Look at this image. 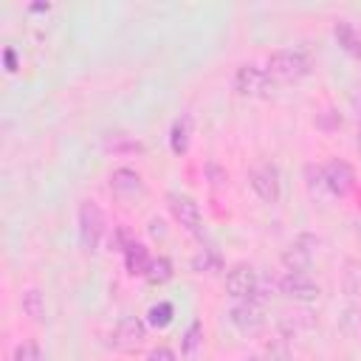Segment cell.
I'll return each mask as SVG.
<instances>
[{
    "mask_svg": "<svg viewBox=\"0 0 361 361\" xmlns=\"http://www.w3.org/2000/svg\"><path fill=\"white\" fill-rule=\"evenodd\" d=\"M268 79L274 85H290V82H299L302 76L310 73V59L302 54V51H293V48H282V51H274L268 56V68H265Z\"/></svg>",
    "mask_w": 361,
    "mask_h": 361,
    "instance_id": "1",
    "label": "cell"
},
{
    "mask_svg": "<svg viewBox=\"0 0 361 361\" xmlns=\"http://www.w3.org/2000/svg\"><path fill=\"white\" fill-rule=\"evenodd\" d=\"M104 234V214L93 200H85L79 206V243L85 251H96Z\"/></svg>",
    "mask_w": 361,
    "mask_h": 361,
    "instance_id": "2",
    "label": "cell"
},
{
    "mask_svg": "<svg viewBox=\"0 0 361 361\" xmlns=\"http://www.w3.org/2000/svg\"><path fill=\"white\" fill-rule=\"evenodd\" d=\"M144 341H147V324L138 316H124L110 333V344L121 353H135L144 347Z\"/></svg>",
    "mask_w": 361,
    "mask_h": 361,
    "instance_id": "3",
    "label": "cell"
},
{
    "mask_svg": "<svg viewBox=\"0 0 361 361\" xmlns=\"http://www.w3.org/2000/svg\"><path fill=\"white\" fill-rule=\"evenodd\" d=\"M271 87H274V82L257 65H240L234 73V90L240 96H268Z\"/></svg>",
    "mask_w": 361,
    "mask_h": 361,
    "instance_id": "4",
    "label": "cell"
},
{
    "mask_svg": "<svg viewBox=\"0 0 361 361\" xmlns=\"http://www.w3.org/2000/svg\"><path fill=\"white\" fill-rule=\"evenodd\" d=\"M166 200H169V209H172L175 220H178L186 231L200 234V228H203V214H200V206L195 203V197H189V195H183V192H169Z\"/></svg>",
    "mask_w": 361,
    "mask_h": 361,
    "instance_id": "5",
    "label": "cell"
},
{
    "mask_svg": "<svg viewBox=\"0 0 361 361\" xmlns=\"http://www.w3.org/2000/svg\"><path fill=\"white\" fill-rule=\"evenodd\" d=\"M248 180H251V189L257 192V197H259L262 203H276V200H279L282 183H279V169H276L274 164H262V166L251 169Z\"/></svg>",
    "mask_w": 361,
    "mask_h": 361,
    "instance_id": "6",
    "label": "cell"
},
{
    "mask_svg": "<svg viewBox=\"0 0 361 361\" xmlns=\"http://www.w3.org/2000/svg\"><path fill=\"white\" fill-rule=\"evenodd\" d=\"M322 169H324V183H327V192H330V195L344 197V195L353 192V186H355V172H353V166H350L347 161L333 158V161H327Z\"/></svg>",
    "mask_w": 361,
    "mask_h": 361,
    "instance_id": "7",
    "label": "cell"
},
{
    "mask_svg": "<svg viewBox=\"0 0 361 361\" xmlns=\"http://www.w3.org/2000/svg\"><path fill=\"white\" fill-rule=\"evenodd\" d=\"M313 245H316V237L302 234V237H296V243H290L282 251V265L288 268V274H305L310 268V262H313Z\"/></svg>",
    "mask_w": 361,
    "mask_h": 361,
    "instance_id": "8",
    "label": "cell"
},
{
    "mask_svg": "<svg viewBox=\"0 0 361 361\" xmlns=\"http://www.w3.org/2000/svg\"><path fill=\"white\" fill-rule=\"evenodd\" d=\"M228 319H231V324H234L240 333H245V336L259 333L262 324H265L262 307H259V302H254V299H243V302H237V305L231 307Z\"/></svg>",
    "mask_w": 361,
    "mask_h": 361,
    "instance_id": "9",
    "label": "cell"
},
{
    "mask_svg": "<svg viewBox=\"0 0 361 361\" xmlns=\"http://www.w3.org/2000/svg\"><path fill=\"white\" fill-rule=\"evenodd\" d=\"M110 192H113L118 200L130 203V200H135V197L144 195V180H141V175H138L135 169L118 166V169H113V175H110Z\"/></svg>",
    "mask_w": 361,
    "mask_h": 361,
    "instance_id": "10",
    "label": "cell"
},
{
    "mask_svg": "<svg viewBox=\"0 0 361 361\" xmlns=\"http://www.w3.org/2000/svg\"><path fill=\"white\" fill-rule=\"evenodd\" d=\"M257 285H259V279H257V271L251 265H243L240 262V265H234L226 274V290L234 299H254Z\"/></svg>",
    "mask_w": 361,
    "mask_h": 361,
    "instance_id": "11",
    "label": "cell"
},
{
    "mask_svg": "<svg viewBox=\"0 0 361 361\" xmlns=\"http://www.w3.org/2000/svg\"><path fill=\"white\" fill-rule=\"evenodd\" d=\"M279 290L293 302H316L319 299V285L307 274H285L279 279Z\"/></svg>",
    "mask_w": 361,
    "mask_h": 361,
    "instance_id": "12",
    "label": "cell"
},
{
    "mask_svg": "<svg viewBox=\"0 0 361 361\" xmlns=\"http://www.w3.org/2000/svg\"><path fill=\"white\" fill-rule=\"evenodd\" d=\"M333 34H336V42H338V48H341L344 54L361 59V34H358V28H355L353 23L338 20L336 28H333Z\"/></svg>",
    "mask_w": 361,
    "mask_h": 361,
    "instance_id": "13",
    "label": "cell"
},
{
    "mask_svg": "<svg viewBox=\"0 0 361 361\" xmlns=\"http://www.w3.org/2000/svg\"><path fill=\"white\" fill-rule=\"evenodd\" d=\"M189 138H192V116L183 113L172 121V130H169V149L175 155H186L189 149Z\"/></svg>",
    "mask_w": 361,
    "mask_h": 361,
    "instance_id": "14",
    "label": "cell"
},
{
    "mask_svg": "<svg viewBox=\"0 0 361 361\" xmlns=\"http://www.w3.org/2000/svg\"><path fill=\"white\" fill-rule=\"evenodd\" d=\"M149 262H152V257H149L147 245H141V243H133L124 251V268H127L130 276H144L147 268H149Z\"/></svg>",
    "mask_w": 361,
    "mask_h": 361,
    "instance_id": "15",
    "label": "cell"
},
{
    "mask_svg": "<svg viewBox=\"0 0 361 361\" xmlns=\"http://www.w3.org/2000/svg\"><path fill=\"white\" fill-rule=\"evenodd\" d=\"M172 262L166 259V257H155L152 262H149V268H147V274H144V279L149 282V285H164V282H169L172 279Z\"/></svg>",
    "mask_w": 361,
    "mask_h": 361,
    "instance_id": "16",
    "label": "cell"
},
{
    "mask_svg": "<svg viewBox=\"0 0 361 361\" xmlns=\"http://www.w3.org/2000/svg\"><path fill=\"white\" fill-rule=\"evenodd\" d=\"M172 319H175V307H172L169 302H158V305H152V307L147 310V322H149V327H155V330L169 327Z\"/></svg>",
    "mask_w": 361,
    "mask_h": 361,
    "instance_id": "17",
    "label": "cell"
},
{
    "mask_svg": "<svg viewBox=\"0 0 361 361\" xmlns=\"http://www.w3.org/2000/svg\"><path fill=\"white\" fill-rule=\"evenodd\" d=\"M20 305H23V310H25V316H31L34 322H39V319L45 316V299H42V293H39L37 288L25 290L23 299H20Z\"/></svg>",
    "mask_w": 361,
    "mask_h": 361,
    "instance_id": "18",
    "label": "cell"
},
{
    "mask_svg": "<svg viewBox=\"0 0 361 361\" xmlns=\"http://www.w3.org/2000/svg\"><path fill=\"white\" fill-rule=\"evenodd\" d=\"M200 341H203V324H200V322H192L189 330H186V336H183V353L192 355Z\"/></svg>",
    "mask_w": 361,
    "mask_h": 361,
    "instance_id": "19",
    "label": "cell"
},
{
    "mask_svg": "<svg viewBox=\"0 0 361 361\" xmlns=\"http://www.w3.org/2000/svg\"><path fill=\"white\" fill-rule=\"evenodd\" d=\"M11 361H39V347L34 341H23V344H17Z\"/></svg>",
    "mask_w": 361,
    "mask_h": 361,
    "instance_id": "20",
    "label": "cell"
},
{
    "mask_svg": "<svg viewBox=\"0 0 361 361\" xmlns=\"http://www.w3.org/2000/svg\"><path fill=\"white\" fill-rule=\"evenodd\" d=\"M305 175H307V186H310L313 195H319V189H327V183H324V169H322V166H307Z\"/></svg>",
    "mask_w": 361,
    "mask_h": 361,
    "instance_id": "21",
    "label": "cell"
},
{
    "mask_svg": "<svg viewBox=\"0 0 361 361\" xmlns=\"http://www.w3.org/2000/svg\"><path fill=\"white\" fill-rule=\"evenodd\" d=\"M195 271H217L220 268V259H217V254H212L209 248H203V254L200 257H195Z\"/></svg>",
    "mask_w": 361,
    "mask_h": 361,
    "instance_id": "22",
    "label": "cell"
},
{
    "mask_svg": "<svg viewBox=\"0 0 361 361\" xmlns=\"http://www.w3.org/2000/svg\"><path fill=\"white\" fill-rule=\"evenodd\" d=\"M149 361H178V358H175V353L169 347H155L149 353Z\"/></svg>",
    "mask_w": 361,
    "mask_h": 361,
    "instance_id": "23",
    "label": "cell"
},
{
    "mask_svg": "<svg viewBox=\"0 0 361 361\" xmlns=\"http://www.w3.org/2000/svg\"><path fill=\"white\" fill-rule=\"evenodd\" d=\"M265 361H290V355H288V350L282 344H274V347H268V358Z\"/></svg>",
    "mask_w": 361,
    "mask_h": 361,
    "instance_id": "24",
    "label": "cell"
},
{
    "mask_svg": "<svg viewBox=\"0 0 361 361\" xmlns=\"http://www.w3.org/2000/svg\"><path fill=\"white\" fill-rule=\"evenodd\" d=\"M3 59H6V71H17V56H14V51H11V48H6Z\"/></svg>",
    "mask_w": 361,
    "mask_h": 361,
    "instance_id": "25",
    "label": "cell"
},
{
    "mask_svg": "<svg viewBox=\"0 0 361 361\" xmlns=\"http://www.w3.org/2000/svg\"><path fill=\"white\" fill-rule=\"evenodd\" d=\"M353 102H355V110H358V152H361V90L355 93Z\"/></svg>",
    "mask_w": 361,
    "mask_h": 361,
    "instance_id": "26",
    "label": "cell"
},
{
    "mask_svg": "<svg viewBox=\"0 0 361 361\" xmlns=\"http://www.w3.org/2000/svg\"><path fill=\"white\" fill-rule=\"evenodd\" d=\"M149 231H152L155 237H158V234H164V223H161L158 217H155V220H149Z\"/></svg>",
    "mask_w": 361,
    "mask_h": 361,
    "instance_id": "27",
    "label": "cell"
},
{
    "mask_svg": "<svg viewBox=\"0 0 361 361\" xmlns=\"http://www.w3.org/2000/svg\"><path fill=\"white\" fill-rule=\"evenodd\" d=\"M31 8H34V11H48V8H51V6H48V3H34V6H31Z\"/></svg>",
    "mask_w": 361,
    "mask_h": 361,
    "instance_id": "28",
    "label": "cell"
},
{
    "mask_svg": "<svg viewBox=\"0 0 361 361\" xmlns=\"http://www.w3.org/2000/svg\"><path fill=\"white\" fill-rule=\"evenodd\" d=\"M248 361H262V358H248Z\"/></svg>",
    "mask_w": 361,
    "mask_h": 361,
    "instance_id": "29",
    "label": "cell"
}]
</instances>
